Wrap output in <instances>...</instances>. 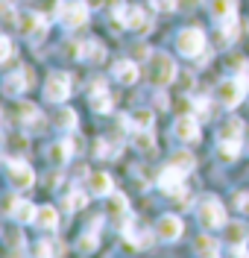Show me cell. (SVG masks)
I'll use <instances>...</instances> for the list:
<instances>
[{"label": "cell", "instance_id": "1", "mask_svg": "<svg viewBox=\"0 0 249 258\" xmlns=\"http://www.w3.org/2000/svg\"><path fill=\"white\" fill-rule=\"evenodd\" d=\"M147 80L155 85V88H164L176 80V62L167 56V53H149L147 62Z\"/></svg>", "mask_w": 249, "mask_h": 258}, {"label": "cell", "instance_id": "2", "mask_svg": "<svg viewBox=\"0 0 249 258\" xmlns=\"http://www.w3.org/2000/svg\"><path fill=\"white\" fill-rule=\"evenodd\" d=\"M197 220L205 229H223L226 223V209H223V203L217 200V197H202L197 203Z\"/></svg>", "mask_w": 249, "mask_h": 258}, {"label": "cell", "instance_id": "3", "mask_svg": "<svg viewBox=\"0 0 249 258\" xmlns=\"http://www.w3.org/2000/svg\"><path fill=\"white\" fill-rule=\"evenodd\" d=\"M246 80L237 74V77H229V80H223L220 85H217V91L214 97L226 106V109H234V106H240L243 103V94H246Z\"/></svg>", "mask_w": 249, "mask_h": 258}, {"label": "cell", "instance_id": "4", "mask_svg": "<svg viewBox=\"0 0 249 258\" xmlns=\"http://www.w3.org/2000/svg\"><path fill=\"white\" fill-rule=\"evenodd\" d=\"M176 50L182 53L185 59H194L205 50V32L199 27H185L179 35H176Z\"/></svg>", "mask_w": 249, "mask_h": 258}, {"label": "cell", "instance_id": "5", "mask_svg": "<svg viewBox=\"0 0 249 258\" xmlns=\"http://www.w3.org/2000/svg\"><path fill=\"white\" fill-rule=\"evenodd\" d=\"M6 179L15 191H27L35 182V173L24 159H6Z\"/></svg>", "mask_w": 249, "mask_h": 258}, {"label": "cell", "instance_id": "6", "mask_svg": "<svg viewBox=\"0 0 249 258\" xmlns=\"http://www.w3.org/2000/svg\"><path fill=\"white\" fill-rule=\"evenodd\" d=\"M88 3L85 0H70V3H62V9H59V21H62V27L65 30H79L85 27V21H88Z\"/></svg>", "mask_w": 249, "mask_h": 258}, {"label": "cell", "instance_id": "7", "mask_svg": "<svg viewBox=\"0 0 249 258\" xmlns=\"http://www.w3.org/2000/svg\"><path fill=\"white\" fill-rule=\"evenodd\" d=\"M185 170H179L176 164H167L164 170L158 173V188L167 194V197H173V200H182L185 194Z\"/></svg>", "mask_w": 249, "mask_h": 258}, {"label": "cell", "instance_id": "8", "mask_svg": "<svg viewBox=\"0 0 249 258\" xmlns=\"http://www.w3.org/2000/svg\"><path fill=\"white\" fill-rule=\"evenodd\" d=\"M115 21H120L126 30L132 32H149V18L141 6H120V9H115Z\"/></svg>", "mask_w": 249, "mask_h": 258}, {"label": "cell", "instance_id": "9", "mask_svg": "<svg viewBox=\"0 0 249 258\" xmlns=\"http://www.w3.org/2000/svg\"><path fill=\"white\" fill-rule=\"evenodd\" d=\"M106 214H109V217H112V220H115L117 223V229H120V232H123V229H126V226L132 223L135 217H132V211H129V203H126V197H123V194H109V203H106Z\"/></svg>", "mask_w": 249, "mask_h": 258}, {"label": "cell", "instance_id": "10", "mask_svg": "<svg viewBox=\"0 0 249 258\" xmlns=\"http://www.w3.org/2000/svg\"><path fill=\"white\" fill-rule=\"evenodd\" d=\"M67 94H70V77H67L65 71L50 74L47 82H44V100H50V103H62V100H67Z\"/></svg>", "mask_w": 249, "mask_h": 258}, {"label": "cell", "instance_id": "11", "mask_svg": "<svg viewBox=\"0 0 249 258\" xmlns=\"http://www.w3.org/2000/svg\"><path fill=\"white\" fill-rule=\"evenodd\" d=\"M30 88H33V74H30V68H18L15 74H9V77L3 80V94L6 97H24Z\"/></svg>", "mask_w": 249, "mask_h": 258}, {"label": "cell", "instance_id": "12", "mask_svg": "<svg viewBox=\"0 0 249 258\" xmlns=\"http://www.w3.org/2000/svg\"><path fill=\"white\" fill-rule=\"evenodd\" d=\"M18 27H21V32L27 35V38H41L44 35V30H47V21H44V15L41 12H24V15L18 18Z\"/></svg>", "mask_w": 249, "mask_h": 258}, {"label": "cell", "instance_id": "13", "mask_svg": "<svg viewBox=\"0 0 249 258\" xmlns=\"http://www.w3.org/2000/svg\"><path fill=\"white\" fill-rule=\"evenodd\" d=\"M182 220L176 217V214H164V217H158V223H155V235H158V241H179V235H182Z\"/></svg>", "mask_w": 249, "mask_h": 258}, {"label": "cell", "instance_id": "14", "mask_svg": "<svg viewBox=\"0 0 249 258\" xmlns=\"http://www.w3.org/2000/svg\"><path fill=\"white\" fill-rule=\"evenodd\" d=\"M123 238H126L129 246H135V249H149V246H152V232H149L144 223H138V220H132V223L123 229Z\"/></svg>", "mask_w": 249, "mask_h": 258}, {"label": "cell", "instance_id": "15", "mask_svg": "<svg viewBox=\"0 0 249 258\" xmlns=\"http://www.w3.org/2000/svg\"><path fill=\"white\" fill-rule=\"evenodd\" d=\"M173 135L179 138V141H185V144H194L199 138V123L194 114H179L176 117V123H173Z\"/></svg>", "mask_w": 249, "mask_h": 258}, {"label": "cell", "instance_id": "16", "mask_svg": "<svg viewBox=\"0 0 249 258\" xmlns=\"http://www.w3.org/2000/svg\"><path fill=\"white\" fill-rule=\"evenodd\" d=\"M88 100H91V109H94L97 114H109L112 112V97H109V91H106V82L103 80H94Z\"/></svg>", "mask_w": 249, "mask_h": 258}, {"label": "cell", "instance_id": "17", "mask_svg": "<svg viewBox=\"0 0 249 258\" xmlns=\"http://www.w3.org/2000/svg\"><path fill=\"white\" fill-rule=\"evenodd\" d=\"M73 56H79V59H85V62L100 64L103 59H106V47L100 44L97 38H88V41H82V44L73 47Z\"/></svg>", "mask_w": 249, "mask_h": 258}, {"label": "cell", "instance_id": "18", "mask_svg": "<svg viewBox=\"0 0 249 258\" xmlns=\"http://www.w3.org/2000/svg\"><path fill=\"white\" fill-rule=\"evenodd\" d=\"M120 123L135 129V132H149V129H152V112H149V109H135L132 114H123Z\"/></svg>", "mask_w": 249, "mask_h": 258}, {"label": "cell", "instance_id": "19", "mask_svg": "<svg viewBox=\"0 0 249 258\" xmlns=\"http://www.w3.org/2000/svg\"><path fill=\"white\" fill-rule=\"evenodd\" d=\"M33 223L38 226L41 232H56V229H59V211L53 209V206H38Z\"/></svg>", "mask_w": 249, "mask_h": 258}, {"label": "cell", "instance_id": "20", "mask_svg": "<svg viewBox=\"0 0 249 258\" xmlns=\"http://www.w3.org/2000/svg\"><path fill=\"white\" fill-rule=\"evenodd\" d=\"M73 150H76V147L70 144V141H56V144L47 147V161H50V164H56V167H62V164L70 161Z\"/></svg>", "mask_w": 249, "mask_h": 258}, {"label": "cell", "instance_id": "21", "mask_svg": "<svg viewBox=\"0 0 249 258\" xmlns=\"http://www.w3.org/2000/svg\"><path fill=\"white\" fill-rule=\"evenodd\" d=\"M112 77H115L120 85H132V82L138 80V64L129 62V59H120V62H115V68H112Z\"/></svg>", "mask_w": 249, "mask_h": 258}, {"label": "cell", "instance_id": "22", "mask_svg": "<svg viewBox=\"0 0 249 258\" xmlns=\"http://www.w3.org/2000/svg\"><path fill=\"white\" fill-rule=\"evenodd\" d=\"M88 188H91L94 197H109V194L115 191L112 176H109V173H103V170H94V173L88 176Z\"/></svg>", "mask_w": 249, "mask_h": 258}, {"label": "cell", "instance_id": "23", "mask_svg": "<svg viewBox=\"0 0 249 258\" xmlns=\"http://www.w3.org/2000/svg\"><path fill=\"white\" fill-rule=\"evenodd\" d=\"M240 135H243V120H226V123H220L217 129V141H240Z\"/></svg>", "mask_w": 249, "mask_h": 258}, {"label": "cell", "instance_id": "24", "mask_svg": "<svg viewBox=\"0 0 249 258\" xmlns=\"http://www.w3.org/2000/svg\"><path fill=\"white\" fill-rule=\"evenodd\" d=\"M237 15V0H211V18L214 21H229Z\"/></svg>", "mask_w": 249, "mask_h": 258}, {"label": "cell", "instance_id": "25", "mask_svg": "<svg viewBox=\"0 0 249 258\" xmlns=\"http://www.w3.org/2000/svg\"><path fill=\"white\" fill-rule=\"evenodd\" d=\"M15 112H18V120H21V123H35V126L41 123V112H38V106L27 103V100H21V103H18Z\"/></svg>", "mask_w": 249, "mask_h": 258}, {"label": "cell", "instance_id": "26", "mask_svg": "<svg viewBox=\"0 0 249 258\" xmlns=\"http://www.w3.org/2000/svg\"><path fill=\"white\" fill-rule=\"evenodd\" d=\"M217 156L220 161H234L240 156V141H217Z\"/></svg>", "mask_w": 249, "mask_h": 258}, {"label": "cell", "instance_id": "27", "mask_svg": "<svg viewBox=\"0 0 249 258\" xmlns=\"http://www.w3.org/2000/svg\"><path fill=\"white\" fill-rule=\"evenodd\" d=\"M170 164H176L179 170H185V173H191L194 167H197V159L188 153V150H176L173 156H170Z\"/></svg>", "mask_w": 249, "mask_h": 258}, {"label": "cell", "instance_id": "28", "mask_svg": "<svg viewBox=\"0 0 249 258\" xmlns=\"http://www.w3.org/2000/svg\"><path fill=\"white\" fill-rule=\"evenodd\" d=\"M12 217H15L18 223H33L35 206H33V203H27V200H18V206H15V211H12Z\"/></svg>", "mask_w": 249, "mask_h": 258}, {"label": "cell", "instance_id": "29", "mask_svg": "<svg viewBox=\"0 0 249 258\" xmlns=\"http://www.w3.org/2000/svg\"><path fill=\"white\" fill-rule=\"evenodd\" d=\"M62 206H65V211H79V209H85V206H88V194L85 191H70L65 197V203H62Z\"/></svg>", "mask_w": 249, "mask_h": 258}, {"label": "cell", "instance_id": "30", "mask_svg": "<svg viewBox=\"0 0 249 258\" xmlns=\"http://www.w3.org/2000/svg\"><path fill=\"white\" fill-rule=\"evenodd\" d=\"M194 249H197L202 258H208V255H217V241H211L208 235H199L197 241H194Z\"/></svg>", "mask_w": 249, "mask_h": 258}, {"label": "cell", "instance_id": "31", "mask_svg": "<svg viewBox=\"0 0 249 258\" xmlns=\"http://www.w3.org/2000/svg\"><path fill=\"white\" fill-rule=\"evenodd\" d=\"M59 9H62V0H35V12H41L44 18L59 15Z\"/></svg>", "mask_w": 249, "mask_h": 258}, {"label": "cell", "instance_id": "32", "mask_svg": "<svg viewBox=\"0 0 249 258\" xmlns=\"http://www.w3.org/2000/svg\"><path fill=\"white\" fill-rule=\"evenodd\" d=\"M53 120H56V126L59 129H73L76 126V112H73V109H62Z\"/></svg>", "mask_w": 249, "mask_h": 258}, {"label": "cell", "instance_id": "33", "mask_svg": "<svg viewBox=\"0 0 249 258\" xmlns=\"http://www.w3.org/2000/svg\"><path fill=\"white\" fill-rule=\"evenodd\" d=\"M117 153H120V147H112L106 138H100L94 144V156H100V159H109V156H117Z\"/></svg>", "mask_w": 249, "mask_h": 258}, {"label": "cell", "instance_id": "34", "mask_svg": "<svg viewBox=\"0 0 249 258\" xmlns=\"http://www.w3.org/2000/svg\"><path fill=\"white\" fill-rule=\"evenodd\" d=\"M229 241H232V246H240V243H246V226H243V223L229 226Z\"/></svg>", "mask_w": 249, "mask_h": 258}, {"label": "cell", "instance_id": "35", "mask_svg": "<svg viewBox=\"0 0 249 258\" xmlns=\"http://www.w3.org/2000/svg\"><path fill=\"white\" fill-rule=\"evenodd\" d=\"M135 144H138V150H144L147 156H152V153H155V141H152V135H149V132H138Z\"/></svg>", "mask_w": 249, "mask_h": 258}, {"label": "cell", "instance_id": "36", "mask_svg": "<svg viewBox=\"0 0 249 258\" xmlns=\"http://www.w3.org/2000/svg\"><path fill=\"white\" fill-rule=\"evenodd\" d=\"M76 249H79V252H91V249H97V232H94V235L85 232L82 238H79V243H76Z\"/></svg>", "mask_w": 249, "mask_h": 258}, {"label": "cell", "instance_id": "37", "mask_svg": "<svg viewBox=\"0 0 249 258\" xmlns=\"http://www.w3.org/2000/svg\"><path fill=\"white\" fill-rule=\"evenodd\" d=\"M6 243L18 249V246H24V232H18L15 226H6Z\"/></svg>", "mask_w": 249, "mask_h": 258}, {"label": "cell", "instance_id": "38", "mask_svg": "<svg viewBox=\"0 0 249 258\" xmlns=\"http://www.w3.org/2000/svg\"><path fill=\"white\" fill-rule=\"evenodd\" d=\"M35 258H56V249H53V243L50 241H38L35 243Z\"/></svg>", "mask_w": 249, "mask_h": 258}, {"label": "cell", "instance_id": "39", "mask_svg": "<svg viewBox=\"0 0 249 258\" xmlns=\"http://www.w3.org/2000/svg\"><path fill=\"white\" fill-rule=\"evenodd\" d=\"M234 209L249 217V191H237L234 194Z\"/></svg>", "mask_w": 249, "mask_h": 258}, {"label": "cell", "instance_id": "40", "mask_svg": "<svg viewBox=\"0 0 249 258\" xmlns=\"http://www.w3.org/2000/svg\"><path fill=\"white\" fill-rule=\"evenodd\" d=\"M158 12H173V9H179V0H149Z\"/></svg>", "mask_w": 249, "mask_h": 258}, {"label": "cell", "instance_id": "41", "mask_svg": "<svg viewBox=\"0 0 249 258\" xmlns=\"http://www.w3.org/2000/svg\"><path fill=\"white\" fill-rule=\"evenodd\" d=\"M18 200H21V197H15V194H6V200H3V214H6V217H12Z\"/></svg>", "mask_w": 249, "mask_h": 258}, {"label": "cell", "instance_id": "42", "mask_svg": "<svg viewBox=\"0 0 249 258\" xmlns=\"http://www.w3.org/2000/svg\"><path fill=\"white\" fill-rule=\"evenodd\" d=\"M120 3H123V0H88V6H91V9H103V6L120 9Z\"/></svg>", "mask_w": 249, "mask_h": 258}, {"label": "cell", "instance_id": "43", "mask_svg": "<svg viewBox=\"0 0 249 258\" xmlns=\"http://www.w3.org/2000/svg\"><path fill=\"white\" fill-rule=\"evenodd\" d=\"M0 50H3V53H0V59H9V56H12V38H9V35H3V38H0Z\"/></svg>", "mask_w": 249, "mask_h": 258}, {"label": "cell", "instance_id": "44", "mask_svg": "<svg viewBox=\"0 0 249 258\" xmlns=\"http://www.w3.org/2000/svg\"><path fill=\"white\" fill-rule=\"evenodd\" d=\"M6 144L12 147V150H24V147H27V138H21V135H6Z\"/></svg>", "mask_w": 249, "mask_h": 258}, {"label": "cell", "instance_id": "45", "mask_svg": "<svg viewBox=\"0 0 249 258\" xmlns=\"http://www.w3.org/2000/svg\"><path fill=\"white\" fill-rule=\"evenodd\" d=\"M3 18H6V24H12V21H15V9H12V3H9V0H3Z\"/></svg>", "mask_w": 249, "mask_h": 258}, {"label": "cell", "instance_id": "46", "mask_svg": "<svg viewBox=\"0 0 249 258\" xmlns=\"http://www.w3.org/2000/svg\"><path fill=\"white\" fill-rule=\"evenodd\" d=\"M232 258H249L246 243H240V246H232Z\"/></svg>", "mask_w": 249, "mask_h": 258}, {"label": "cell", "instance_id": "47", "mask_svg": "<svg viewBox=\"0 0 249 258\" xmlns=\"http://www.w3.org/2000/svg\"><path fill=\"white\" fill-rule=\"evenodd\" d=\"M199 3H202V0H179V6H182V9H197Z\"/></svg>", "mask_w": 249, "mask_h": 258}, {"label": "cell", "instance_id": "48", "mask_svg": "<svg viewBox=\"0 0 249 258\" xmlns=\"http://www.w3.org/2000/svg\"><path fill=\"white\" fill-rule=\"evenodd\" d=\"M243 80H246V85H249V64H243V74H240Z\"/></svg>", "mask_w": 249, "mask_h": 258}, {"label": "cell", "instance_id": "49", "mask_svg": "<svg viewBox=\"0 0 249 258\" xmlns=\"http://www.w3.org/2000/svg\"><path fill=\"white\" fill-rule=\"evenodd\" d=\"M246 150H249V147H246Z\"/></svg>", "mask_w": 249, "mask_h": 258}]
</instances>
